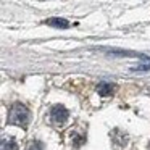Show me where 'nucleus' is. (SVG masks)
I'll use <instances>...</instances> for the list:
<instances>
[{"label":"nucleus","instance_id":"obj_1","mask_svg":"<svg viewBox=\"0 0 150 150\" xmlns=\"http://www.w3.org/2000/svg\"><path fill=\"white\" fill-rule=\"evenodd\" d=\"M29 110L23 103H13L10 108V113H8V124L26 127L29 123Z\"/></svg>","mask_w":150,"mask_h":150},{"label":"nucleus","instance_id":"obj_2","mask_svg":"<svg viewBox=\"0 0 150 150\" xmlns=\"http://www.w3.org/2000/svg\"><path fill=\"white\" fill-rule=\"evenodd\" d=\"M68 116H69V111L66 110L63 105H55V107H52V111H50V118H52V121L55 124H58V126H63V124L68 121Z\"/></svg>","mask_w":150,"mask_h":150},{"label":"nucleus","instance_id":"obj_3","mask_svg":"<svg viewBox=\"0 0 150 150\" xmlns=\"http://www.w3.org/2000/svg\"><path fill=\"white\" fill-rule=\"evenodd\" d=\"M45 24L58 28V29H66V28H69V21L65 20V18H49V20H45Z\"/></svg>","mask_w":150,"mask_h":150},{"label":"nucleus","instance_id":"obj_4","mask_svg":"<svg viewBox=\"0 0 150 150\" xmlns=\"http://www.w3.org/2000/svg\"><path fill=\"white\" fill-rule=\"evenodd\" d=\"M113 91H115V86L110 84V82H100L97 86V92L100 97H110L113 94Z\"/></svg>","mask_w":150,"mask_h":150},{"label":"nucleus","instance_id":"obj_5","mask_svg":"<svg viewBox=\"0 0 150 150\" xmlns=\"http://www.w3.org/2000/svg\"><path fill=\"white\" fill-rule=\"evenodd\" d=\"M2 150H18V145L11 137L2 140Z\"/></svg>","mask_w":150,"mask_h":150},{"label":"nucleus","instance_id":"obj_6","mask_svg":"<svg viewBox=\"0 0 150 150\" xmlns=\"http://www.w3.org/2000/svg\"><path fill=\"white\" fill-rule=\"evenodd\" d=\"M147 69H150V63H147V65H140V66H134L132 71H147Z\"/></svg>","mask_w":150,"mask_h":150}]
</instances>
